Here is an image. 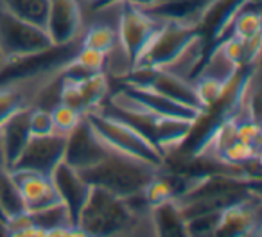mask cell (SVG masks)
<instances>
[{
  "label": "cell",
  "mask_w": 262,
  "mask_h": 237,
  "mask_svg": "<svg viewBox=\"0 0 262 237\" xmlns=\"http://www.w3.org/2000/svg\"><path fill=\"white\" fill-rule=\"evenodd\" d=\"M0 218H4V219H6V216H4V214H2V210H0Z\"/></svg>",
  "instance_id": "24"
},
{
  "label": "cell",
  "mask_w": 262,
  "mask_h": 237,
  "mask_svg": "<svg viewBox=\"0 0 262 237\" xmlns=\"http://www.w3.org/2000/svg\"><path fill=\"white\" fill-rule=\"evenodd\" d=\"M29 130H31V135H49V133L54 132L51 110L38 108V106H31Z\"/></svg>",
  "instance_id": "19"
},
{
  "label": "cell",
  "mask_w": 262,
  "mask_h": 237,
  "mask_svg": "<svg viewBox=\"0 0 262 237\" xmlns=\"http://www.w3.org/2000/svg\"><path fill=\"white\" fill-rule=\"evenodd\" d=\"M151 221H153L155 235H187L185 218L176 200H167L153 205Z\"/></svg>",
  "instance_id": "14"
},
{
  "label": "cell",
  "mask_w": 262,
  "mask_h": 237,
  "mask_svg": "<svg viewBox=\"0 0 262 237\" xmlns=\"http://www.w3.org/2000/svg\"><path fill=\"white\" fill-rule=\"evenodd\" d=\"M67 135L52 132L49 135H31L29 142L18 155L9 169H26L43 175H51L54 167L63 160Z\"/></svg>",
  "instance_id": "8"
},
{
  "label": "cell",
  "mask_w": 262,
  "mask_h": 237,
  "mask_svg": "<svg viewBox=\"0 0 262 237\" xmlns=\"http://www.w3.org/2000/svg\"><path fill=\"white\" fill-rule=\"evenodd\" d=\"M54 45L47 36V31L40 26L16 16L4 0H0V51L6 61L13 63L31 56L43 54Z\"/></svg>",
  "instance_id": "4"
},
{
  "label": "cell",
  "mask_w": 262,
  "mask_h": 237,
  "mask_svg": "<svg viewBox=\"0 0 262 237\" xmlns=\"http://www.w3.org/2000/svg\"><path fill=\"white\" fill-rule=\"evenodd\" d=\"M129 4L137 6V8H142V9H151L155 4H157L158 0H127Z\"/></svg>",
  "instance_id": "20"
},
{
  "label": "cell",
  "mask_w": 262,
  "mask_h": 237,
  "mask_svg": "<svg viewBox=\"0 0 262 237\" xmlns=\"http://www.w3.org/2000/svg\"><path fill=\"white\" fill-rule=\"evenodd\" d=\"M84 29V11L79 0H49L45 31L54 47H70Z\"/></svg>",
  "instance_id": "7"
},
{
  "label": "cell",
  "mask_w": 262,
  "mask_h": 237,
  "mask_svg": "<svg viewBox=\"0 0 262 237\" xmlns=\"http://www.w3.org/2000/svg\"><path fill=\"white\" fill-rule=\"evenodd\" d=\"M0 210L6 219L20 212H26L22 194H20L18 183L13 176L11 169H0Z\"/></svg>",
  "instance_id": "15"
},
{
  "label": "cell",
  "mask_w": 262,
  "mask_h": 237,
  "mask_svg": "<svg viewBox=\"0 0 262 237\" xmlns=\"http://www.w3.org/2000/svg\"><path fill=\"white\" fill-rule=\"evenodd\" d=\"M72 63L86 74L104 72L106 56L102 52L95 51V49H88L79 45V49L72 54Z\"/></svg>",
  "instance_id": "18"
},
{
  "label": "cell",
  "mask_w": 262,
  "mask_h": 237,
  "mask_svg": "<svg viewBox=\"0 0 262 237\" xmlns=\"http://www.w3.org/2000/svg\"><path fill=\"white\" fill-rule=\"evenodd\" d=\"M77 228L83 235H155L151 210L135 212L126 198L101 187H92L77 218Z\"/></svg>",
  "instance_id": "1"
},
{
  "label": "cell",
  "mask_w": 262,
  "mask_h": 237,
  "mask_svg": "<svg viewBox=\"0 0 262 237\" xmlns=\"http://www.w3.org/2000/svg\"><path fill=\"white\" fill-rule=\"evenodd\" d=\"M6 65H8V61H6V58H4V54H2V51H0V72L6 69Z\"/></svg>",
  "instance_id": "23"
},
{
  "label": "cell",
  "mask_w": 262,
  "mask_h": 237,
  "mask_svg": "<svg viewBox=\"0 0 262 237\" xmlns=\"http://www.w3.org/2000/svg\"><path fill=\"white\" fill-rule=\"evenodd\" d=\"M4 4L15 13L16 16L27 20V22L40 26L45 29L47 20L49 0H4Z\"/></svg>",
  "instance_id": "16"
},
{
  "label": "cell",
  "mask_w": 262,
  "mask_h": 237,
  "mask_svg": "<svg viewBox=\"0 0 262 237\" xmlns=\"http://www.w3.org/2000/svg\"><path fill=\"white\" fill-rule=\"evenodd\" d=\"M51 178L59 200L69 208L70 218H72L74 225L77 226V218H79L81 210H83L84 203H86L88 196H90L92 185L79 175V171L70 167L63 160L51 173Z\"/></svg>",
  "instance_id": "10"
},
{
  "label": "cell",
  "mask_w": 262,
  "mask_h": 237,
  "mask_svg": "<svg viewBox=\"0 0 262 237\" xmlns=\"http://www.w3.org/2000/svg\"><path fill=\"white\" fill-rule=\"evenodd\" d=\"M133 101H137L139 104L146 106L147 110L158 113L164 117H178V119H187V121H198L200 115L203 112L196 108H189L185 104L172 101V99L165 97V95L158 94V92L151 90V88L144 87H133V84H124L122 88Z\"/></svg>",
  "instance_id": "12"
},
{
  "label": "cell",
  "mask_w": 262,
  "mask_h": 237,
  "mask_svg": "<svg viewBox=\"0 0 262 237\" xmlns=\"http://www.w3.org/2000/svg\"><path fill=\"white\" fill-rule=\"evenodd\" d=\"M2 235H8V228H6V219L0 218V237Z\"/></svg>",
  "instance_id": "22"
},
{
  "label": "cell",
  "mask_w": 262,
  "mask_h": 237,
  "mask_svg": "<svg viewBox=\"0 0 262 237\" xmlns=\"http://www.w3.org/2000/svg\"><path fill=\"white\" fill-rule=\"evenodd\" d=\"M162 167L110 147L108 155L95 165L79 171L92 187H101L119 198L144 192L147 183Z\"/></svg>",
  "instance_id": "2"
},
{
  "label": "cell",
  "mask_w": 262,
  "mask_h": 237,
  "mask_svg": "<svg viewBox=\"0 0 262 237\" xmlns=\"http://www.w3.org/2000/svg\"><path fill=\"white\" fill-rule=\"evenodd\" d=\"M108 151L110 147L94 132L86 117H83V121L67 135L63 162H67L76 171H84L102 160L108 155Z\"/></svg>",
  "instance_id": "9"
},
{
  "label": "cell",
  "mask_w": 262,
  "mask_h": 237,
  "mask_svg": "<svg viewBox=\"0 0 262 237\" xmlns=\"http://www.w3.org/2000/svg\"><path fill=\"white\" fill-rule=\"evenodd\" d=\"M51 117H52V124H54V132L69 135L83 121L84 115L77 112V110H74L72 106L59 101L58 104H54L51 108Z\"/></svg>",
  "instance_id": "17"
},
{
  "label": "cell",
  "mask_w": 262,
  "mask_h": 237,
  "mask_svg": "<svg viewBox=\"0 0 262 237\" xmlns=\"http://www.w3.org/2000/svg\"><path fill=\"white\" fill-rule=\"evenodd\" d=\"M160 26L162 20L153 16L149 11L129 4L127 0H120V13L117 22L119 41L133 67Z\"/></svg>",
  "instance_id": "6"
},
{
  "label": "cell",
  "mask_w": 262,
  "mask_h": 237,
  "mask_svg": "<svg viewBox=\"0 0 262 237\" xmlns=\"http://www.w3.org/2000/svg\"><path fill=\"white\" fill-rule=\"evenodd\" d=\"M29 112L31 106L20 108L18 112H15L9 119H6L0 124V135H2V142H4L8 167L15 164V160L18 158V155L22 153V149L31 139Z\"/></svg>",
  "instance_id": "13"
},
{
  "label": "cell",
  "mask_w": 262,
  "mask_h": 237,
  "mask_svg": "<svg viewBox=\"0 0 262 237\" xmlns=\"http://www.w3.org/2000/svg\"><path fill=\"white\" fill-rule=\"evenodd\" d=\"M16 183H18L20 194H22L24 205L27 212H36L45 207L58 203L59 196L52 183L51 175L36 171H26V169H11Z\"/></svg>",
  "instance_id": "11"
},
{
  "label": "cell",
  "mask_w": 262,
  "mask_h": 237,
  "mask_svg": "<svg viewBox=\"0 0 262 237\" xmlns=\"http://www.w3.org/2000/svg\"><path fill=\"white\" fill-rule=\"evenodd\" d=\"M200 34L198 27L183 22L162 20V26L149 40L147 47L137 59L135 67H149V69H164L171 65L183 52V49Z\"/></svg>",
  "instance_id": "5"
},
{
  "label": "cell",
  "mask_w": 262,
  "mask_h": 237,
  "mask_svg": "<svg viewBox=\"0 0 262 237\" xmlns=\"http://www.w3.org/2000/svg\"><path fill=\"white\" fill-rule=\"evenodd\" d=\"M84 117L108 147L137 157L140 160H146L158 167L165 164L164 153L126 121L99 108L90 110L88 113H84Z\"/></svg>",
  "instance_id": "3"
},
{
  "label": "cell",
  "mask_w": 262,
  "mask_h": 237,
  "mask_svg": "<svg viewBox=\"0 0 262 237\" xmlns=\"http://www.w3.org/2000/svg\"><path fill=\"white\" fill-rule=\"evenodd\" d=\"M4 167H8V158H6V149H4V142H2V135H0V169H4Z\"/></svg>",
  "instance_id": "21"
}]
</instances>
